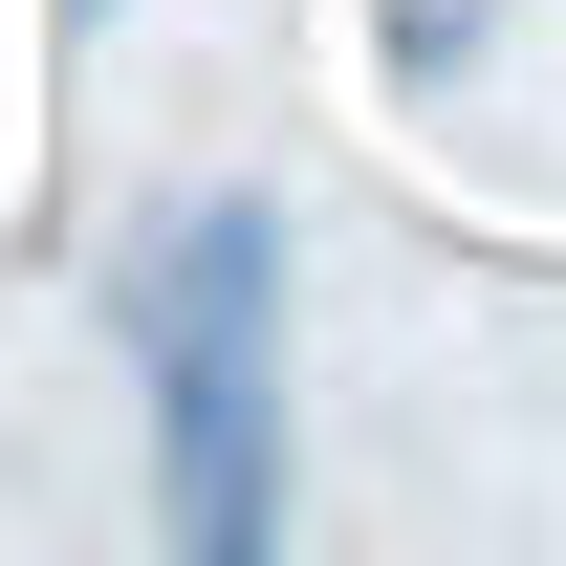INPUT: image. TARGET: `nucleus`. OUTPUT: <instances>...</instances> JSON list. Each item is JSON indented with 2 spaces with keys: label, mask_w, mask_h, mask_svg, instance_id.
I'll return each mask as SVG.
<instances>
[{
  "label": "nucleus",
  "mask_w": 566,
  "mask_h": 566,
  "mask_svg": "<svg viewBox=\"0 0 566 566\" xmlns=\"http://www.w3.org/2000/svg\"><path fill=\"white\" fill-rule=\"evenodd\" d=\"M109 327L153 349V458H175V545L262 566L283 545V218L197 197L109 262Z\"/></svg>",
  "instance_id": "f257e3e1"
}]
</instances>
